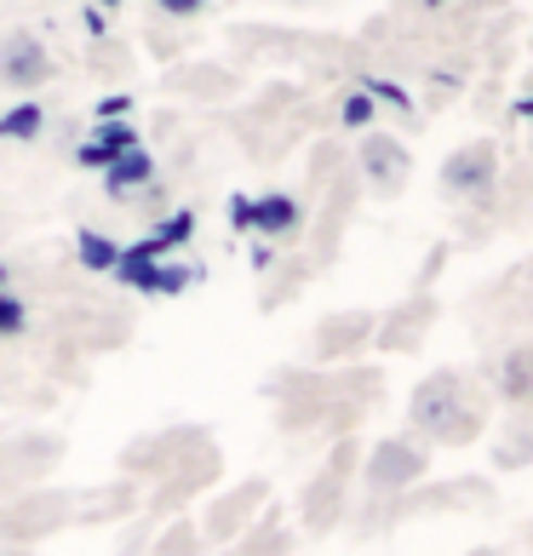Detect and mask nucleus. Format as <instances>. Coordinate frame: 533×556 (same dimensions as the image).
Here are the masks:
<instances>
[{"label":"nucleus","mask_w":533,"mask_h":556,"mask_svg":"<svg viewBox=\"0 0 533 556\" xmlns=\"http://www.w3.org/2000/svg\"><path fill=\"white\" fill-rule=\"evenodd\" d=\"M356 470H361V482H367V493H379V500H396V493H407L424 470H430V447L419 442V437H384V442H373L356 459Z\"/></svg>","instance_id":"obj_3"},{"label":"nucleus","mask_w":533,"mask_h":556,"mask_svg":"<svg viewBox=\"0 0 533 556\" xmlns=\"http://www.w3.org/2000/svg\"><path fill=\"white\" fill-rule=\"evenodd\" d=\"M155 7L173 17H195V12H207V0H155Z\"/></svg>","instance_id":"obj_26"},{"label":"nucleus","mask_w":533,"mask_h":556,"mask_svg":"<svg viewBox=\"0 0 533 556\" xmlns=\"http://www.w3.org/2000/svg\"><path fill=\"white\" fill-rule=\"evenodd\" d=\"M367 115H373V110H367V98H351V104H344V121H351V127H361Z\"/></svg>","instance_id":"obj_27"},{"label":"nucleus","mask_w":533,"mask_h":556,"mask_svg":"<svg viewBox=\"0 0 533 556\" xmlns=\"http://www.w3.org/2000/svg\"><path fill=\"white\" fill-rule=\"evenodd\" d=\"M104 7H115V0H104Z\"/></svg>","instance_id":"obj_32"},{"label":"nucleus","mask_w":533,"mask_h":556,"mask_svg":"<svg viewBox=\"0 0 533 556\" xmlns=\"http://www.w3.org/2000/svg\"><path fill=\"white\" fill-rule=\"evenodd\" d=\"M465 556H510V551H499V545H470Z\"/></svg>","instance_id":"obj_28"},{"label":"nucleus","mask_w":533,"mask_h":556,"mask_svg":"<svg viewBox=\"0 0 533 556\" xmlns=\"http://www.w3.org/2000/svg\"><path fill=\"white\" fill-rule=\"evenodd\" d=\"M356 173L379 201H391V195L407 190V178H414V155H407V143L391 138V132H367L361 150H356Z\"/></svg>","instance_id":"obj_7"},{"label":"nucleus","mask_w":533,"mask_h":556,"mask_svg":"<svg viewBox=\"0 0 533 556\" xmlns=\"http://www.w3.org/2000/svg\"><path fill=\"white\" fill-rule=\"evenodd\" d=\"M0 80H7L12 92H35L52 80V52L40 47L29 29H12L0 35Z\"/></svg>","instance_id":"obj_11"},{"label":"nucleus","mask_w":533,"mask_h":556,"mask_svg":"<svg viewBox=\"0 0 533 556\" xmlns=\"http://www.w3.org/2000/svg\"><path fill=\"white\" fill-rule=\"evenodd\" d=\"M487 384H494L510 407H522L533 396V339L505 344L499 356H494V367H487Z\"/></svg>","instance_id":"obj_15"},{"label":"nucleus","mask_w":533,"mask_h":556,"mask_svg":"<svg viewBox=\"0 0 533 556\" xmlns=\"http://www.w3.org/2000/svg\"><path fill=\"white\" fill-rule=\"evenodd\" d=\"M150 178H155V161L143 155V150H127V155H115L110 167H104V190L115 201H132V190H143Z\"/></svg>","instance_id":"obj_17"},{"label":"nucleus","mask_w":533,"mask_h":556,"mask_svg":"<svg viewBox=\"0 0 533 556\" xmlns=\"http://www.w3.org/2000/svg\"><path fill=\"white\" fill-rule=\"evenodd\" d=\"M264 500H270V482H264V477H248L241 488L218 493V500L207 505V517H201V533H207L213 545H236L241 533H248V528L264 517Z\"/></svg>","instance_id":"obj_5"},{"label":"nucleus","mask_w":533,"mask_h":556,"mask_svg":"<svg viewBox=\"0 0 533 556\" xmlns=\"http://www.w3.org/2000/svg\"><path fill=\"white\" fill-rule=\"evenodd\" d=\"M75 510H80V493H64V488H24V493H12V500L0 505V540L35 545V540H47V533L69 528Z\"/></svg>","instance_id":"obj_2"},{"label":"nucleus","mask_w":533,"mask_h":556,"mask_svg":"<svg viewBox=\"0 0 533 556\" xmlns=\"http://www.w3.org/2000/svg\"><path fill=\"white\" fill-rule=\"evenodd\" d=\"M430 321H436V299H407L391 316L373 321V344L379 350H414L430 333Z\"/></svg>","instance_id":"obj_14"},{"label":"nucleus","mask_w":533,"mask_h":556,"mask_svg":"<svg viewBox=\"0 0 533 556\" xmlns=\"http://www.w3.org/2000/svg\"><path fill=\"white\" fill-rule=\"evenodd\" d=\"M150 556H201V533H195V522H173V528L150 545Z\"/></svg>","instance_id":"obj_20"},{"label":"nucleus","mask_w":533,"mask_h":556,"mask_svg":"<svg viewBox=\"0 0 533 556\" xmlns=\"http://www.w3.org/2000/svg\"><path fill=\"white\" fill-rule=\"evenodd\" d=\"M494 184H499V150L487 138L459 143V150L442 161V190L454 201H477V207H482V201L494 195Z\"/></svg>","instance_id":"obj_6"},{"label":"nucleus","mask_w":533,"mask_h":556,"mask_svg":"<svg viewBox=\"0 0 533 556\" xmlns=\"http://www.w3.org/2000/svg\"><path fill=\"white\" fill-rule=\"evenodd\" d=\"M17 333H29V304L0 293V339H17Z\"/></svg>","instance_id":"obj_24"},{"label":"nucleus","mask_w":533,"mask_h":556,"mask_svg":"<svg viewBox=\"0 0 533 556\" xmlns=\"http://www.w3.org/2000/svg\"><path fill=\"white\" fill-rule=\"evenodd\" d=\"M218 470H224V459H218L213 437H201V442L167 470V477H155V500H143V505H150V510H173L178 500H190V493L213 488V482H218Z\"/></svg>","instance_id":"obj_9"},{"label":"nucleus","mask_w":533,"mask_h":556,"mask_svg":"<svg viewBox=\"0 0 533 556\" xmlns=\"http://www.w3.org/2000/svg\"><path fill=\"white\" fill-rule=\"evenodd\" d=\"M127 150H138V132L127 127V121H110V127L92 132V143L80 150V161H87V167H110V161L127 155Z\"/></svg>","instance_id":"obj_19"},{"label":"nucleus","mask_w":533,"mask_h":556,"mask_svg":"<svg viewBox=\"0 0 533 556\" xmlns=\"http://www.w3.org/2000/svg\"><path fill=\"white\" fill-rule=\"evenodd\" d=\"M528 545H533V528H528Z\"/></svg>","instance_id":"obj_31"},{"label":"nucleus","mask_w":533,"mask_h":556,"mask_svg":"<svg viewBox=\"0 0 533 556\" xmlns=\"http://www.w3.org/2000/svg\"><path fill=\"white\" fill-rule=\"evenodd\" d=\"M183 92H207V98H218V92H230V75H218V70H183V75H173Z\"/></svg>","instance_id":"obj_23"},{"label":"nucleus","mask_w":533,"mask_h":556,"mask_svg":"<svg viewBox=\"0 0 533 556\" xmlns=\"http://www.w3.org/2000/svg\"><path fill=\"white\" fill-rule=\"evenodd\" d=\"M356 459H361V447L356 442H339L333 453H327V465L316 470V482L304 488V528H310V533H327V528L344 517V493H351Z\"/></svg>","instance_id":"obj_4"},{"label":"nucleus","mask_w":533,"mask_h":556,"mask_svg":"<svg viewBox=\"0 0 533 556\" xmlns=\"http://www.w3.org/2000/svg\"><path fill=\"white\" fill-rule=\"evenodd\" d=\"M407 419H414L424 447H470L487 430V384L470 374H430L414 384V402H407Z\"/></svg>","instance_id":"obj_1"},{"label":"nucleus","mask_w":533,"mask_h":556,"mask_svg":"<svg viewBox=\"0 0 533 556\" xmlns=\"http://www.w3.org/2000/svg\"><path fill=\"white\" fill-rule=\"evenodd\" d=\"M494 304H505L510 321H533V258L517 264V270L494 287Z\"/></svg>","instance_id":"obj_18"},{"label":"nucleus","mask_w":533,"mask_h":556,"mask_svg":"<svg viewBox=\"0 0 533 556\" xmlns=\"http://www.w3.org/2000/svg\"><path fill=\"white\" fill-rule=\"evenodd\" d=\"M7 281H12V270H7V264H0V293H7Z\"/></svg>","instance_id":"obj_30"},{"label":"nucleus","mask_w":533,"mask_h":556,"mask_svg":"<svg viewBox=\"0 0 533 556\" xmlns=\"http://www.w3.org/2000/svg\"><path fill=\"white\" fill-rule=\"evenodd\" d=\"M522 425H528V430H533V396H528V402H522Z\"/></svg>","instance_id":"obj_29"},{"label":"nucleus","mask_w":533,"mask_h":556,"mask_svg":"<svg viewBox=\"0 0 533 556\" xmlns=\"http://www.w3.org/2000/svg\"><path fill=\"white\" fill-rule=\"evenodd\" d=\"M494 465H499V470H522V465H533V430H528V425H522V430H510V437L499 442Z\"/></svg>","instance_id":"obj_22"},{"label":"nucleus","mask_w":533,"mask_h":556,"mask_svg":"<svg viewBox=\"0 0 533 556\" xmlns=\"http://www.w3.org/2000/svg\"><path fill=\"white\" fill-rule=\"evenodd\" d=\"M58 459H64V442H58V437H40V430L0 442V488L24 493V488H35L40 477H47Z\"/></svg>","instance_id":"obj_10"},{"label":"nucleus","mask_w":533,"mask_h":556,"mask_svg":"<svg viewBox=\"0 0 533 556\" xmlns=\"http://www.w3.org/2000/svg\"><path fill=\"white\" fill-rule=\"evenodd\" d=\"M35 132H40V110H35V104L0 115V138H35Z\"/></svg>","instance_id":"obj_25"},{"label":"nucleus","mask_w":533,"mask_h":556,"mask_svg":"<svg viewBox=\"0 0 533 556\" xmlns=\"http://www.w3.org/2000/svg\"><path fill=\"white\" fill-rule=\"evenodd\" d=\"M80 264H87V270H115V264H120V247L104 241L98 230H80Z\"/></svg>","instance_id":"obj_21"},{"label":"nucleus","mask_w":533,"mask_h":556,"mask_svg":"<svg viewBox=\"0 0 533 556\" xmlns=\"http://www.w3.org/2000/svg\"><path fill=\"white\" fill-rule=\"evenodd\" d=\"M207 430H195V425H173V430H155V437H138V442H127V453H120V470L138 482V477H167V470L190 453Z\"/></svg>","instance_id":"obj_8"},{"label":"nucleus","mask_w":533,"mask_h":556,"mask_svg":"<svg viewBox=\"0 0 533 556\" xmlns=\"http://www.w3.org/2000/svg\"><path fill=\"white\" fill-rule=\"evenodd\" d=\"M367 344H373V316H367V311H339V316H327L316 333H310L316 362H333V367L361 356Z\"/></svg>","instance_id":"obj_12"},{"label":"nucleus","mask_w":533,"mask_h":556,"mask_svg":"<svg viewBox=\"0 0 533 556\" xmlns=\"http://www.w3.org/2000/svg\"><path fill=\"white\" fill-rule=\"evenodd\" d=\"M230 218H236V230H258V236H270V241H293L299 236V224H304V207L293 195H258V201H230Z\"/></svg>","instance_id":"obj_13"},{"label":"nucleus","mask_w":533,"mask_h":556,"mask_svg":"<svg viewBox=\"0 0 533 556\" xmlns=\"http://www.w3.org/2000/svg\"><path fill=\"white\" fill-rule=\"evenodd\" d=\"M465 505H494V488L487 482H447V488L414 493L407 505H396V517H414V510H465Z\"/></svg>","instance_id":"obj_16"}]
</instances>
